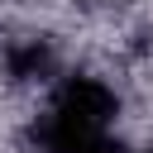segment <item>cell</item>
<instances>
[{
	"label": "cell",
	"instance_id": "2",
	"mask_svg": "<svg viewBox=\"0 0 153 153\" xmlns=\"http://www.w3.org/2000/svg\"><path fill=\"white\" fill-rule=\"evenodd\" d=\"M53 67H57V57H53V43L48 38H19L5 53V72L14 81H48Z\"/></svg>",
	"mask_w": 153,
	"mask_h": 153
},
{
	"label": "cell",
	"instance_id": "3",
	"mask_svg": "<svg viewBox=\"0 0 153 153\" xmlns=\"http://www.w3.org/2000/svg\"><path fill=\"white\" fill-rule=\"evenodd\" d=\"M143 153H153V148H143Z\"/></svg>",
	"mask_w": 153,
	"mask_h": 153
},
{
	"label": "cell",
	"instance_id": "1",
	"mask_svg": "<svg viewBox=\"0 0 153 153\" xmlns=\"http://www.w3.org/2000/svg\"><path fill=\"white\" fill-rule=\"evenodd\" d=\"M120 115V96L100 76H62L48 110L33 120L38 153H129L110 124Z\"/></svg>",
	"mask_w": 153,
	"mask_h": 153
}]
</instances>
